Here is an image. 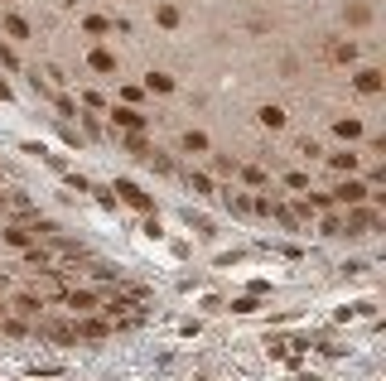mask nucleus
I'll list each match as a JSON object with an SVG mask.
<instances>
[{"instance_id":"9d476101","label":"nucleus","mask_w":386,"mask_h":381,"mask_svg":"<svg viewBox=\"0 0 386 381\" xmlns=\"http://www.w3.org/2000/svg\"><path fill=\"white\" fill-rule=\"evenodd\" d=\"M116 189H121V198H126L131 208H150V198H145V193H140L136 184H116Z\"/></svg>"},{"instance_id":"f8f14e48","label":"nucleus","mask_w":386,"mask_h":381,"mask_svg":"<svg viewBox=\"0 0 386 381\" xmlns=\"http://www.w3.org/2000/svg\"><path fill=\"white\" fill-rule=\"evenodd\" d=\"M145 87L165 97V92H174V78H169V73H150V78H145Z\"/></svg>"},{"instance_id":"2eb2a0df","label":"nucleus","mask_w":386,"mask_h":381,"mask_svg":"<svg viewBox=\"0 0 386 381\" xmlns=\"http://www.w3.org/2000/svg\"><path fill=\"white\" fill-rule=\"evenodd\" d=\"M333 169H338V174H353V169H358V155H353V150H348V155H333Z\"/></svg>"},{"instance_id":"412c9836","label":"nucleus","mask_w":386,"mask_h":381,"mask_svg":"<svg viewBox=\"0 0 386 381\" xmlns=\"http://www.w3.org/2000/svg\"><path fill=\"white\" fill-rule=\"evenodd\" d=\"M107 29H111V25H107V20H97V15H92V20H87V34H97V39H102V34H107Z\"/></svg>"},{"instance_id":"6ab92c4d","label":"nucleus","mask_w":386,"mask_h":381,"mask_svg":"<svg viewBox=\"0 0 386 381\" xmlns=\"http://www.w3.org/2000/svg\"><path fill=\"white\" fill-rule=\"evenodd\" d=\"M126 150H131V155H150V150H145V140H140V131L126 136Z\"/></svg>"},{"instance_id":"f03ea898","label":"nucleus","mask_w":386,"mask_h":381,"mask_svg":"<svg viewBox=\"0 0 386 381\" xmlns=\"http://www.w3.org/2000/svg\"><path fill=\"white\" fill-rule=\"evenodd\" d=\"M353 87H358L362 97H377V92H382V87H386L382 68H358V73H353Z\"/></svg>"},{"instance_id":"0eeeda50","label":"nucleus","mask_w":386,"mask_h":381,"mask_svg":"<svg viewBox=\"0 0 386 381\" xmlns=\"http://www.w3.org/2000/svg\"><path fill=\"white\" fill-rule=\"evenodd\" d=\"M5 34H10L15 44H25V39H29V20H20V15H5Z\"/></svg>"},{"instance_id":"aec40b11","label":"nucleus","mask_w":386,"mask_h":381,"mask_svg":"<svg viewBox=\"0 0 386 381\" xmlns=\"http://www.w3.org/2000/svg\"><path fill=\"white\" fill-rule=\"evenodd\" d=\"M15 309H20V314H39V300H34V295H20Z\"/></svg>"},{"instance_id":"20e7f679","label":"nucleus","mask_w":386,"mask_h":381,"mask_svg":"<svg viewBox=\"0 0 386 381\" xmlns=\"http://www.w3.org/2000/svg\"><path fill=\"white\" fill-rule=\"evenodd\" d=\"M333 198H338V203H362L367 189H362L358 179H348V184H338V189H333Z\"/></svg>"},{"instance_id":"6e6552de","label":"nucleus","mask_w":386,"mask_h":381,"mask_svg":"<svg viewBox=\"0 0 386 381\" xmlns=\"http://www.w3.org/2000/svg\"><path fill=\"white\" fill-rule=\"evenodd\" d=\"M179 145H184L189 155H203V150H208V136H203V131H184V140H179Z\"/></svg>"},{"instance_id":"4be33fe9","label":"nucleus","mask_w":386,"mask_h":381,"mask_svg":"<svg viewBox=\"0 0 386 381\" xmlns=\"http://www.w3.org/2000/svg\"><path fill=\"white\" fill-rule=\"evenodd\" d=\"M0 203H5V193H0Z\"/></svg>"},{"instance_id":"dca6fc26","label":"nucleus","mask_w":386,"mask_h":381,"mask_svg":"<svg viewBox=\"0 0 386 381\" xmlns=\"http://www.w3.org/2000/svg\"><path fill=\"white\" fill-rule=\"evenodd\" d=\"M295 150H300V155H309V160H319V140H309V136L295 140Z\"/></svg>"},{"instance_id":"f3484780","label":"nucleus","mask_w":386,"mask_h":381,"mask_svg":"<svg viewBox=\"0 0 386 381\" xmlns=\"http://www.w3.org/2000/svg\"><path fill=\"white\" fill-rule=\"evenodd\" d=\"M5 242L10 246H29V232L25 227H5Z\"/></svg>"},{"instance_id":"ddd939ff","label":"nucleus","mask_w":386,"mask_h":381,"mask_svg":"<svg viewBox=\"0 0 386 381\" xmlns=\"http://www.w3.org/2000/svg\"><path fill=\"white\" fill-rule=\"evenodd\" d=\"M68 304H73V309H78V314H87V309H92V295H87V290H68Z\"/></svg>"},{"instance_id":"423d86ee","label":"nucleus","mask_w":386,"mask_h":381,"mask_svg":"<svg viewBox=\"0 0 386 381\" xmlns=\"http://www.w3.org/2000/svg\"><path fill=\"white\" fill-rule=\"evenodd\" d=\"M333 131H338V140H358V136H362V121H353V116H338V121H333Z\"/></svg>"},{"instance_id":"a211bd4d","label":"nucleus","mask_w":386,"mask_h":381,"mask_svg":"<svg viewBox=\"0 0 386 381\" xmlns=\"http://www.w3.org/2000/svg\"><path fill=\"white\" fill-rule=\"evenodd\" d=\"M189 189L193 193H213V179H208V174H189Z\"/></svg>"},{"instance_id":"39448f33","label":"nucleus","mask_w":386,"mask_h":381,"mask_svg":"<svg viewBox=\"0 0 386 381\" xmlns=\"http://www.w3.org/2000/svg\"><path fill=\"white\" fill-rule=\"evenodd\" d=\"M111 121H116V126H126V131H140V126H145V116L131 111V107H116V111H111Z\"/></svg>"},{"instance_id":"9b49d317","label":"nucleus","mask_w":386,"mask_h":381,"mask_svg":"<svg viewBox=\"0 0 386 381\" xmlns=\"http://www.w3.org/2000/svg\"><path fill=\"white\" fill-rule=\"evenodd\" d=\"M261 126H266V131H280V126H285V111L280 107H261Z\"/></svg>"},{"instance_id":"4468645a","label":"nucleus","mask_w":386,"mask_h":381,"mask_svg":"<svg viewBox=\"0 0 386 381\" xmlns=\"http://www.w3.org/2000/svg\"><path fill=\"white\" fill-rule=\"evenodd\" d=\"M155 20H160L165 29H174V25H179V5H160V10H155Z\"/></svg>"},{"instance_id":"7ed1b4c3","label":"nucleus","mask_w":386,"mask_h":381,"mask_svg":"<svg viewBox=\"0 0 386 381\" xmlns=\"http://www.w3.org/2000/svg\"><path fill=\"white\" fill-rule=\"evenodd\" d=\"M343 20H348V25H353V29H362V25H367V20H372V5H367V0H353V5L343 10Z\"/></svg>"},{"instance_id":"1a4fd4ad","label":"nucleus","mask_w":386,"mask_h":381,"mask_svg":"<svg viewBox=\"0 0 386 381\" xmlns=\"http://www.w3.org/2000/svg\"><path fill=\"white\" fill-rule=\"evenodd\" d=\"M87 63H92L97 73H116V58H111L107 49H92V58H87Z\"/></svg>"},{"instance_id":"f257e3e1","label":"nucleus","mask_w":386,"mask_h":381,"mask_svg":"<svg viewBox=\"0 0 386 381\" xmlns=\"http://www.w3.org/2000/svg\"><path fill=\"white\" fill-rule=\"evenodd\" d=\"M319 58H324V63H353V58H358V44H353V39H324V44H319Z\"/></svg>"}]
</instances>
